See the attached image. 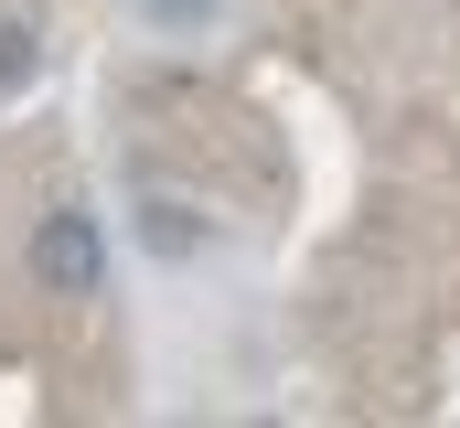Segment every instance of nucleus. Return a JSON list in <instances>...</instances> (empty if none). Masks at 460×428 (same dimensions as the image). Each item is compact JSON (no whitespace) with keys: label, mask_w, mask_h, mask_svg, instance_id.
Segmentation results:
<instances>
[{"label":"nucleus","mask_w":460,"mask_h":428,"mask_svg":"<svg viewBox=\"0 0 460 428\" xmlns=\"http://www.w3.org/2000/svg\"><path fill=\"white\" fill-rule=\"evenodd\" d=\"M11 86H32V43H22V32H0V97H11Z\"/></svg>","instance_id":"nucleus-3"},{"label":"nucleus","mask_w":460,"mask_h":428,"mask_svg":"<svg viewBox=\"0 0 460 428\" xmlns=\"http://www.w3.org/2000/svg\"><path fill=\"white\" fill-rule=\"evenodd\" d=\"M139 11H150V22H172V32H204V22H215V0H139Z\"/></svg>","instance_id":"nucleus-2"},{"label":"nucleus","mask_w":460,"mask_h":428,"mask_svg":"<svg viewBox=\"0 0 460 428\" xmlns=\"http://www.w3.org/2000/svg\"><path fill=\"white\" fill-rule=\"evenodd\" d=\"M32 279L65 290V300H86V290L108 279V236H97L86 214H43V225H32Z\"/></svg>","instance_id":"nucleus-1"}]
</instances>
